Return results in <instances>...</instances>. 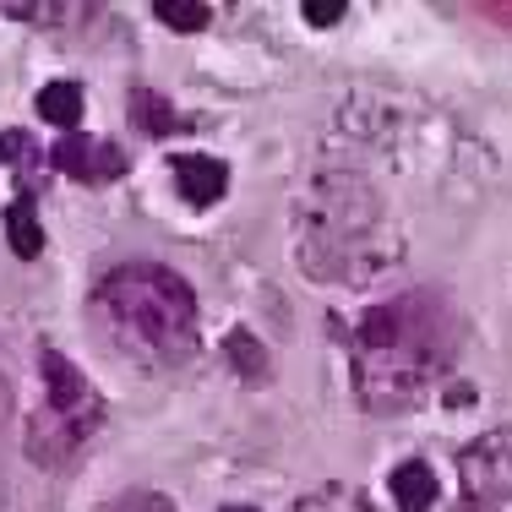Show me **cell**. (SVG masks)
Masks as SVG:
<instances>
[{
  "mask_svg": "<svg viewBox=\"0 0 512 512\" xmlns=\"http://www.w3.org/2000/svg\"><path fill=\"white\" fill-rule=\"evenodd\" d=\"M458 480H463V496L469 507H502L512 496V436L507 431H491L480 436L474 447H463L458 458Z\"/></svg>",
  "mask_w": 512,
  "mask_h": 512,
  "instance_id": "5b68a950",
  "label": "cell"
},
{
  "mask_svg": "<svg viewBox=\"0 0 512 512\" xmlns=\"http://www.w3.org/2000/svg\"><path fill=\"white\" fill-rule=\"evenodd\" d=\"M169 175H175L180 197H186L191 207H213L229 191V169L218 164V158H207V153H175L169 158Z\"/></svg>",
  "mask_w": 512,
  "mask_h": 512,
  "instance_id": "52a82bcc",
  "label": "cell"
},
{
  "mask_svg": "<svg viewBox=\"0 0 512 512\" xmlns=\"http://www.w3.org/2000/svg\"><path fill=\"white\" fill-rule=\"evenodd\" d=\"M224 512H251V507H224Z\"/></svg>",
  "mask_w": 512,
  "mask_h": 512,
  "instance_id": "44dd1931",
  "label": "cell"
},
{
  "mask_svg": "<svg viewBox=\"0 0 512 512\" xmlns=\"http://www.w3.org/2000/svg\"><path fill=\"white\" fill-rule=\"evenodd\" d=\"M6 235H11V251L17 256H39L44 251V229H39V213H33L28 197H17L6 207Z\"/></svg>",
  "mask_w": 512,
  "mask_h": 512,
  "instance_id": "8fae6325",
  "label": "cell"
},
{
  "mask_svg": "<svg viewBox=\"0 0 512 512\" xmlns=\"http://www.w3.org/2000/svg\"><path fill=\"white\" fill-rule=\"evenodd\" d=\"M153 11H158V22L175 28V33H197L213 22V6H202V0H158Z\"/></svg>",
  "mask_w": 512,
  "mask_h": 512,
  "instance_id": "4fadbf2b",
  "label": "cell"
},
{
  "mask_svg": "<svg viewBox=\"0 0 512 512\" xmlns=\"http://www.w3.org/2000/svg\"><path fill=\"white\" fill-rule=\"evenodd\" d=\"M393 502L404 507V512H425L436 502V474H431V463H398L393 469Z\"/></svg>",
  "mask_w": 512,
  "mask_h": 512,
  "instance_id": "ba28073f",
  "label": "cell"
},
{
  "mask_svg": "<svg viewBox=\"0 0 512 512\" xmlns=\"http://www.w3.org/2000/svg\"><path fill=\"white\" fill-rule=\"evenodd\" d=\"M469 398H474V387H469V382H453V387H447V404H453V409H458V404H469Z\"/></svg>",
  "mask_w": 512,
  "mask_h": 512,
  "instance_id": "d6986e66",
  "label": "cell"
},
{
  "mask_svg": "<svg viewBox=\"0 0 512 512\" xmlns=\"http://www.w3.org/2000/svg\"><path fill=\"white\" fill-rule=\"evenodd\" d=\"M93 322L115 355L148 371H175L197 355V295L158 262L109 267L93 289Z\"/></svg>",
  "mask_w": 512,
  "mask_h": 512,
  "instance_id": "3957f363",
  "label": "cell"
},
{
  "mask_svg": "<svg viewBox=\"0 0 512 512\" xmlns=\"http://www.w3.org/2000/svg\"><path fill=\"white\" fill-rule=\"evenodd\" d=\"M289 512H376V507L365 502V491H355V485H316Z\"/></svg>",
  "mask_w": 512,
  "mask_h": 512,
  "instance_id": "30bf717a",
  "label": "cell"
},
{
  "mask_svg": "<svg viewBox=\"0 0 512 512\" xmlns=\"http://www.w3.org/2000/svg\"><path fill=\"white\" fill-rule=\"evenodd\" d=\"M6 398H11V387H6V371H0V414H6Z\"/></svg>",
  "mask_w": 512,
  "mask_h": 512,
  "instance_id": "ffe728a7",
  "label": "cell"
},
{
  "mask_svg": "<svg viewBox=\"0 0 512 512\" xmlns=\"http://www.w3.org/2000/svg\"><path fill=\"white\" fill-rule=\"evenodd\" d=\"M344 0H306V17L316 22V28H333V22H344Z\"/></svg>",
  "mask_w": 512,
  "mask_h": 512,
  "instance_id": "ac0fdd59",
  "label": "cell"
},
{
  "mask_svg": "<svg viewBox=\"0 0 512 512\" xmlns=\"http://www.w3.org/2000/svg\"><path fill=\"white\" fill-rule=\"evenodd\" d=\"M39 115L50 120V126H77L82 120V88L77 82H44L39 88Z\"/></svg>",
  "mask_w": 512,
  "mask_h": 512,
  "instance_id": "9c48e42d",
  "label": "cell"
},
{
  "mask_svg": "<svg viewBox=\"0 0 512 512\" xmlns=\"http://www.w3.org/2000/svg\"><path fill=\"white\" fill-rule=\"evenodd\" d=\"M300 267L327 284H371L398 262L393 224L382 213L376 186L355 169H316L306 197L295 202Z\"/></svg>",
  "mask_w": 512,
  "mask_h": 512,
  "instance_id": "7a4b0ae2",
  "label": "cell"
},
{
  "mask_svg": "<svg viewBox=\"0 0 512 512\" xmlns=\"http://www.w3.org/2000/svg\"><path fill=\"white\" fill-rule=\"evenodd\" d=\"M224 355H229V360L240 365V376H246V382H256V376L267 371V349L256 344L251 333H240V327H235V333L224 338Z\"/></svg>",
  "mask_w": 512,
  "mask_h": 512,
  "instance_id": "5bb4252c",
  "label": "cell"
},
{
  "mask_svg": "<svg viewBox=\"0 0 512 512\" xmlns=\"http://www.w3.org/2000/svg\"><path fill=\"white\" fill-rule=\"evenodd\" d=\"M39 371H44V387H50V404H44V414H33V425H28V458L55 469V463H66L77 453L82 436L99 431L104 398L60 349H39Z\"/></svg>",
  "mask_w": 512,
  "mask_h": 512,
  "instance_id": "277c9868",
  "label": "cell"
},
{
  "mask_svg": "<svg viewBox=\"0 0 512 512\" xmlns=\"http://www.w3.org/2000/svg\"><path fill=\"white\" fill-rule=\"evenodd\" d=\"M28 153H39V148H33L28 131H0V164L22 169V164H28Z\"/></svg>",
  "mask_w": 512,
  "mask_h": 512,
  "instance_id": "2e32d148",
  "label": "cell"
},
{
  "mask_svg": "<svg viewBox=\"0 0 512 512\" xmlns=\"http://www.w3.org/2000/svg\"><path fill=\"white\" fill-rule=\"evenodd\" d=\"M131 104H137V126L148 131V137H169V131L180 126L175 109H169V99H164V93H153V88H137V93H131Z\"/></svg>",
  "mask_w": 512,
  "mask_h": 512,
  "instance_id": "7c38bea8",
  "label": "cell"
},
{
  "mask_svg": "<svg viewBox=\"0 0 512 512\" xmlns=\"http://www.w3.org/2000/svg\"><path fill=\"white\" fill-rule=\"evenodd\" d=\"M458 349V316L442 295H398L387 306L365 311L349 333L355 360V393L376 414L414 409L447 376Z\"/></svg>",
  "mask_w": 512,
  "mask_h": 512,
  "instance_id": "6da1fadb",
  "label": "cell"
},
{
  "mask_svg": "<svg viewBox=\"0 0 512 512\" xmlns=\"http://www.w3.org/2000/svg\"><path fill=\"white\" fill-rule=\"evenodd\" d=\"M99 512H175V507L158 491H126V496H115V502H104Z\"/></svg>",
  "mask_w": 512,
  "mask_h": 512,
  "instance_id": "9a60e30c",
  "label": "cell"
},
{
  "mask_svg": "<svg viewBox=\"0 0 512 512\" xmlns=\"http://www.w3.org/2000/svg\"><path fill=\"white\" fill-rule=\"evenodd\" d=\"M0 11H6V17H28L33 28H50L66 6H22V0H0Z\"/></svg>",
  "mask_w": 512,
  "mask_h": 512,
  "instance_id": "e0dca14e",
  "label": "cell"
},
{
  "mask_svg": "<svg viewBox=\"0 0 512 512\" xmlns=\"http://www.w3.org/2000/svg\"><path fill=\"white\" fill-rule=\"evenodd\" d=\"M50 164L60 169V175H71V180H88V186H104V180L126 175V153H120L115 142L77 137V131H66V137L50 148Z\"/></svg>",
  "mask_w": 512,
  "mask_h": 512,
  "instance_id": "8992f818",
  "label": "cell"
}]
</instances>
